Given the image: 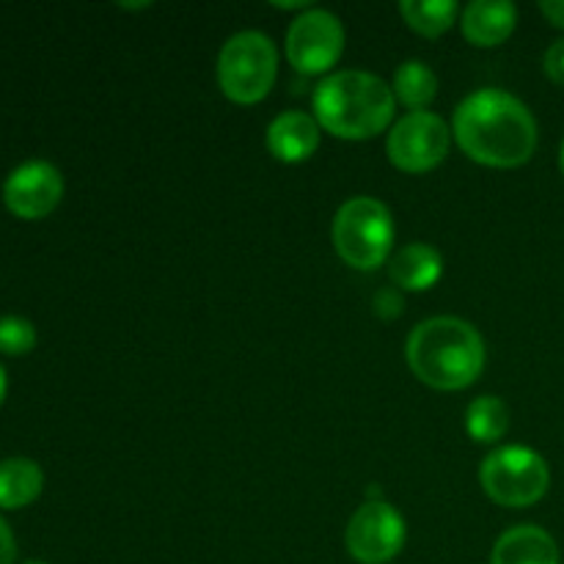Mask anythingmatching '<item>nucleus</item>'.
Returning <instances> with one entry per match:
<instances>
[{
	"label": "nucleus",
	"instance_id": "f3484780",
	"mask_svg": "<svg viewBox=\"0 0 564 564\" xmlns=\"http://www.w3.org/2000/svg\"><path fill=\"white\" fill-rule=\"evenodd\" d=\"M402 20L424 39H438L457 22L460 6L455 0H402Z\"/></svg>",
	"mask_w": 564,
	"mask_h": 564
},
{
	"label": "nucleus",
	"instance_id": "a211bd4d",
	"mask_svg": "<svg viewBox=\"0 0 564 564\" xmlns=\"http://www.w3.org/2000/svg\"><path fill=\"white\" fill-rule=\"evenodd\" d=\"M466 430L477 444H496L510 430V411L499 397H477L466 411Z\"/></svg>",
	"mask_w": 564,
	"mask_h": 564
},
{
	"label": "nucleus",
	"instance_id": "7ed1b4c3",
	"mask_svg": "<svg viewBox=\"0 0 564 564\" xmlns=\"http://www.w3.org/2000/svg\"><path fill=\"white\" fill-rule=\"evenodd\" d=\"M394 102L383 77L361 69L334 72L314 91V119L341 141H367L389 130Z\"/></svg>",
	"mask_w": 564,
	"mask_h": 564
},
{
	"label": "nucleus",
	"instance_id": "f8f14e48",
	"mask_svg": "<svg viewBox=\"0 0 564 564\" xmlns=\"http://www.w3.org/2000/svg\"><path fill=\"white\" fill-rule=\"evenodd\" d=\"M518 25V9L510 0H474L463 9V36L474 47H499Z\"/></svg>",
	"mask_w": 564,
	"mask_h": 564
},
{
	"label": "nucleus",
	"instance_id": "f257e3e1",
	"mask_svg": "<svg viewBox=\"0 0 564 564\" xmlns=\"http://www.w3.org/2000/svg\"><path fill=\"white\" fill-rule=\"evenodd\" d=\"M452 135L468 160L488 169H518L538 149V121L527 102L501 88L463 99L452 116Z\"/></svg>",
	"mask_w": 564,
	"mask_h": 564
},
{
	"label": "nucleus",
	"instance_id": "2eb2a0df",
	"mask_svg": "<svg viewBox=\"0 0 564 564\" xmlns=\"http://www.w3.org/2000/svg\"><path fill=\"white\" fill-rule=\"evenodd\" d=\"M44 490V471L28 457L0 460V510L31 507Z\"/></svg>",
	"mask_w": 564,
	"mask_h": 564
},
{
	"label": "nucleus",
	"instance_id": "f03ea898",
	"mask_svg": "<svg viewBox=\"0 0 564 564\" xmlns=\"http://www.w3.org/2000/svg\"><path fill=\"white\" fill-rule=\"evenodd\" d=\"M411 372L435 391H460L485 369L482 334L460 317H433L411 330L405 345Z\"/></svg>",
	"mask_w": 564,
	"mask_h": 564
},
{
	"label": "nucleus",
	"instance_id": "9d476101",
	"mask_svg": "<svg viewBox=\"0 0 564 564\" xmlns=\"http://www.w3.org/2000/svg\"><path fill=\"white\" fill-rule=\"evenodd\" d=\"M64 198V176L47 160L17 165L3 182V204L20 220H42Z\"/></svg>",
	"mask_w": 564,
	"mask_h": 564
},
{
	"label": "nucleus",
	"instance_id": "6e6552de",
	"mask_svg": "<svg viewBox=\"0 0 564 564\" xmlns=\"http://www.w3.org/2000/svg\"><path fill=\"white\" fill-rule=\"evenodd\" d=\"M345 53V25L328 9L301 11L286 31V61L301 75H325Z\"/></svg>",
	"mask_w": 564,
	"mask_h": 564
},
{
	"label": "nucleus",
	"instance_id": "39448f33",
	"mask_svg": "<svg viewBox=\"0 0 564 564\" xmlns=\"http://www.w3.org/2000/svg\"><path fill=\"white\" fill-rule=\"evenodd\" d=\"M334 248L350 268L378 270L394 248V218L389 207L372 196H356L339 207L334 218Z\"/></svg>",
	"mask_w": 564,
	"mask_h": 564
},
{
	"label": "nucleus",
	"instance_id": "aec40b11",
	"mask_svg": "<svg viewBox=\"0 0 564 564\" xmlns=\"http://www.w3.org/2000/svg\"><path fill=\"white\" fill-rule=\"evenodd\" d=\"M402 308H405V301H402L400 290H394V286H386V290H380L378 295H375V312L383 319L400 317Z\"/></svg>",
	"mask_w": 564,
	"mask_h": 564
},
{
	"label": "nucleus",
	"instance_id": "393cba45",
	"mask_svg": "<svg viewBox=\"0 0 564 564\" xmlns=\"http://www.w3.org/2000/svg\"><path fill=\"white\" fill-rule=\"evenodd\" d=\"M560 171H562V176H564V138H562V147H560Z\"/></svg>",
	"mask_w": 564,
	"mask_h": 564
},
{
	"label": "nucleus",
	"instance_id": "5701e85b",
	"mask_svg": "<svg viewBox=\"0 0 564 564\" xmlns=\"http://www.w3.org/2000/svg\"><path fill=\"white\" fill-rule=\"evenodd\" d=\"M540 11H543V17L551 25L562 28L564 31V0H543V3H540Z\"/></svg>",
	"mask_w": 564,
	"mask_h": 564
},
{
	"label": "nucleus",
	"instance_id": "4be33fe9",
	"mask_svg": "<svg viewBox=\"0 0 564 564\" xmlns=\"http://www.w3.org/2000/svg\"><path fill=\"white\" fill-rule=\"evenodd\" d=\"M17 560V540L9 523L0 516V564H14Z\"/></svg>",
	"mask_w": 564,
	"mask_h": 564
},
{
	"label": "nucleus",
	"instance_id": "0eeeda50",
	"mask_svg": "<svg viewBox=\"0 0 564 564\" xmlns=\"http://www.w3.org/2000/svg\"><path fill=\"white\" fill-rule=\"evenodd\" d=\"M452 130L438 113L419 110L397 121L386 138V154L391 165L405 174H427L438 169L449 154Z\"/></svg>",
	"mask_w": 564,
	"mask_h": 564
},
{
	"label": "nucleus",
	"instance_id": "412c9836",
	"mask_svg": "<svg viewBox=\"0 0 564 564\" xmlns=\"http://www.w3.org/2000/svg\"><path fill=\"white\" fill-rule=\"evenodd\" d=\"M543 69H545V75H549L551 83L564 86V36L556 39V42L545 50Z\"/></svg>",
	"mask_w": 564,
	"mask_h": 564
},
{
	"label": "nucleus",
	"instance_id": "b1692460",
	"mask_svg": "<svg viewBox=\"0 0 564 564\" xmlns=\"http://www.w3.org/2000/svg\"><path fill=\"white\" fill-rule=\"evenodd\" d=\"M6 391H9V380H6V369L0 367V405H3L6 400Z\"/></svg>",
	"mask_w": 564,
	"mask_h": 564
},
{
	"label": "nucleus",
	"instance_id": "423d86ee",
	"mask_svg": "<svg viewBox=\"0 0 564 564\" xmlns=\"http://www.w3.org/2000/svg\"><path fill=\"white\" fill-rule=\"evenodd\" d=\"M479 482L490 501L510 510H523L549 494L551 468L543 455L529 446H501L485 457Z\"/></svg>",
	"mask_w": 564,
	"mask_h": 564
},
{
	"label": "nucleus",
	"instance_id": "4468645a",
	"mask_svg": "<svg viewBox=\"0 0 564 564\" xmlns=\"http://www.w3.org/2000/svg\"><path fill=\"white\" fill-rule=\"evenodd\" d=\"M389 275L397 290L424 292L435 286V281H441V275H444V257L427 242H411L394 253Z\"/></svg>",
	"mask_w": 564,
	"mask_h": 564
},
{
	"label": "nucleus",
	"instance_id": "a878e982",
	"mask_svg": "<svg viewBox=\"0 0 564 564\" xmlns=\"http://www.w3.org/2000/svg\"><path fill=\"white\" fill-rule=\"evenodd\" d=\"M25 564H44V562H25Z\"/></svg>",
	"mask_w": 564,
	"mask_h": 564
},
{
	"label": "nucleus",
	"instance_id": "ddd939ff",
	"mask_svg": "<svg viewBox=\"0 0 564 564\" xmlns=\"http://www.w3.org/2000/svg\"><path fill=\"white\" fill-rule=\"evenodd\" d=\"M490 564H560V545L545 529L523 523L496 540Z\"/></svg>",
	"mask_w": 564,
	"mask_h": 564
},
{
	"label": "nucleus",
	"instance_id": "dca6fc26",
	"mask_svg": "<svg viewBox=\"0 0 564 564\" xmlns=\"http://www.w3.org/2000/svg\"><path fill=\"white\" fill-rule=\"evenodd\" d=\"M391 91L397 102L405 105L411 113H419V110H427L438 97V77L424 61H405L397 66Z\"/></svg>",
	"mask_w": 564,
	"mask_h": 564
},
{
	"label": "nucleus",
	"instance_id": "20e7f679",
	"mask_svg": "<svg viewBox=\"0 0 564 564\" xmlns=\"http://www.w3.org/2000/svg\"><path fill=\"white\" fill-rule=\"evenodd\" d=\"M218 86L237 105L262 102L279 77V50L262 31H240L220 47Z\"/></svg>",
	"mask_w": 564,
	"mask_h": 564
},
{
	"label": "nucleus",
	"instance_id": "9b49d317",
	"mask_svg": "<svg viewBox=\"0 0 564 564\" xmlns=\"http://www.w3.org/2000/svg\"><path fill=\"white\" fill-rule=\"evenodd\" d=\"M323 127L306 110H284L268 127V149L281 163H303L319 149Z\"/></svg>",
	"mask_w": 564,
	"mask_h": 564
},
{
	"label": "nucleus",
	"instance_id": "1a4fd4ad",
	"mask_svg": "<svg viewBox=\"0 0 564 564\" xmlns=\"http://www.w3.org/2000/svg\"><path fill=\"white\" fill-rule=\"evenodd\" d=\"M347 554L361 564H386L405 545V521L389 501H364L345 532Z\"/></svg>",
	"mask_w": 564,
	"mask_h": 564
},
{
	"label": "nucleus",
	"instance_id": "6ab92c4d",
	"mask_svg": "<svg viewBox=\"0 0 564 564\" xmlns=\"http://www.w3.org/2000/svg\"><path fill=\"white\" fill-rule=\"evenodd\" d=\"M36 347V328L31 319L6 314L0 317V352L6 356H28Z\"/></svg>",
	"mask_w": 564,
	"mask_h": 564
}]
</instances>
